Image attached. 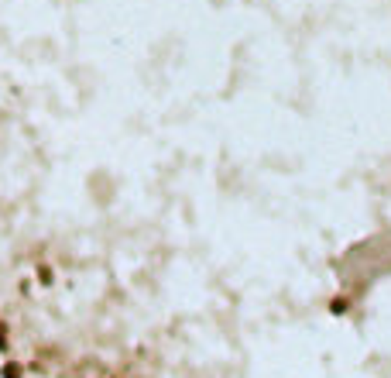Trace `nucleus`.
<instances>
[{"label":"nucleus","mask_w":391,"mask_h":378,"mask_svg":"<svg viewBox=\"0 0 391 378\" xmlns=\"http://www.w3.org/2000/svg\"><path fill=\"white\" fill-rule=\"evenodd\" d=\"M4 344H7V337H4V327H0V348H4Z\"/></svg>","instance_id":"1"}]
</instances>
